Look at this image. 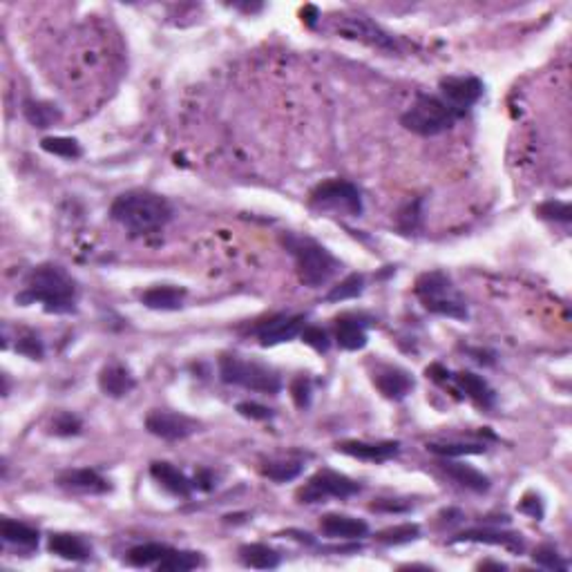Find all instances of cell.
Returning a JSON list of instances; mask_svg holds the SVG:
<instances>
[{"instance_id":"cell-10","label":"cell","mask_w":572,"mask_h":572,"mask_svg":"<svg viewBox=\"0 0 572 572\" xmlns=\"http://www.w3.org/2000/svg\"><path fill=\"white\" fill-rule=\"evenodd\" d=\"M145 429L153 436L163 438V441H184V438L199 432V423L190 416L180 414V411L154 409L145 418Z\"/></svg>"},{"instance_id":"cell-38","label":"cell","mask_w":572,"mask_h":572,"mask_svg":"<svg viewBox=\"0 0 572 572\" xmlns=\"http://www.w3.org/2000/svg\"><path fill=\"white\" fill-rule=\"evenodd\" d=\"M420 206H423V201L420 199H414L409 201V204L402 206L400 213H398V226H400V231L411 233L420 226V219H423V210H420Z\"/></svg>"},{"instance_id":"cell-47","label":"cell","mask_w":572,"mask_h":572,"mask_svg":"<svg viewBox=\"0 0 572 572\" xmlns=\"http://www.w3.org/2000/svg\"><path fill=\"white\" fill-rule=\"evenodd\" d=\"M479 568H498V570H506V564H498V561H485V564H480Z\"/></svg>"},{"instance_id":"cell-16","label":"cell","mask_w":572,"mask_h":572,"mask_svg":"<svg viewBox=\"0 0 572 572\" xmlns=\"http://www.w3.org/2000/svg\"><path fill=\"white\" fill-rule=\"evenodd\" d=\"M452 543H488V546H503L512 552L524 550V539L516 532H506L497 528H472L463 530L452 539Z\"/></svg>"},{"instance_id":"cell-33","label":"cell","mask_w":572,"mask_h":572,"mask_svg":"<svg viewBox=\"0 0 572 572\" xmlns=\"http://www.w3.org/2000/svg\"><path fill=\"white\" fill-rule=\"evenodd\" d=\"M40 148L49 154H57V157L63 159H79L81 157V144L72 136H45L40 141Z\"/></svg>"},{"instance_id":"cell-25","label":"cell","mask_w":572,"mask_h":572,"mask_svg":"<svg viewBox=\"0 0 572 572\" xmlns=\"http://www.w3.org/2000/svg\"><path fill=\"white\" fill-rule=\"evenodd\" d=\"M0 537H3L4 543L22 548V550H34V548H39V541H40L39 530L22 524V521L7 519V516L0 521Z\"/></svg>"},{"instance_id":"cell-44","label":"cell","mask_w":572,"mask_h":572,"mask_svg":"<svg viewBox=\"0 0 572 572\" xmlns=\"http://www.w3.org/2000/svg\"><path fill=\"white\" fill-rule=\"evenodd\" d=\"M372 510H376V512H407V510H411V503L393 501V498H381V501L372 503Z\"/></svg>"},{"instance_id":"cell-1","label":"cell","mask_w":572,"mask_h":572,"mask_svg":"<svg viewBox=\"0 0 572 572\" xmlns=\"http://www.w3.org/2000/svg\"><path fill=\"white\" fill-rule=\"evenodd\" d=\"M76 282L66 268L57 264H40L25 277V286L16 295V302L21 306L43 304L48 313L66 315L76 311Z\"/></svg>"},{"instance_id":"cell-23","label":"cell","mask_w":572,"mask_h":572,"mask_svg":"<svg viewBox=\"0 0 572 572\" xmlns=\"http://www.w3.org/2000/svg\"><path fill=\"white\" fill-rule=\"evenodd\" d=\"M452 381H454L459 392H463L470 400H474L479 407H483V409H492L494 402H497V393H494V389L489 387V383L485 381V378L477 376V374L459 372L452 376Z\"/></svg>"},{"instance_id":"cell-19","label":"cell","mask_w":572,"mask_h":572,"mask_svg":"<svg viewBox=\"0 0 572 572\" xmlns=\"http://www.w3.org/2000/svg\"><path fill=\"white\" fill-rule=\"evenodd\" d=\"M150 477L157 480L168 494L180 498H189L195 489L192 480L181 472L180 468H175L172 463H166V461H157V463L150 465Z\"/></svg>"},{"instance_id":"cell-21","label":"cell","mask_w":572,"mask_h":572,"mask_svg":"<svg viewBox=\"0 0 572 572\" xmlns=\"http://www.w3.org/2000/svg\"><path fill=\"white\" fill-rule=\"evenodd\" d=\"M136 387L135 376L130 369L121 363H110L108 367L101 369L99 389L110 398H123Z\"/></svg>"},{"instance_id":"cell-46","label":"cell","mask_w":572,"mask_h":572,"mask_svg":"<svg viewBox=\"0 0 572 572\" xmlns=\"http://www.w3.org/2000/svg\"><path fill=\"white\" fill-rule=\"evenodd\" d=\"M302 18H304V21H306V25L313 27L315 21H318V18H320L318 7H313V4H306V7L302 9Z\"/></svg>"},{"instance_id":"cell-6","label":"cell","mask_w":572,"mask_h":572,"mask_svg":"<svg viewBox=\"0 0 572 572\" xmlns=\"http://www.w3.org/2000/svg\"><path fill=\"white\" fill-rule=\"evenodd\" d=\"M219 376L226 384H237V387H244L249 392L268 393V396H276L282 392L280 374L273 372L267 365L242 360L237 356H222Z\"/></svg>"},{"instance_id":"cell-15","label":"cell","mask_w":572,"mask_h":572,"mask_svg":"<svg viewBox=\"0 0 572 572\" xmlns=\"http://www.w3.org/2000/svg\"><path fill=\"white\" fill-rule=\"evenodd\" d=\"M320 532L329 539H342V541H356L369 534V524L349 515H324L320 519Z\"/></svg>"},{"instance_id":"cell-11","label":"cell","mask_w":572,"mask_h":572,"mask_svg":"<svg viewBox=\"0 0 572 572\" xmlns=\"http://www.w3.org/2000/svg\"><path fill=\"white\" fill-rule=\"evenodd\" d=\"M438 88H441V99L459 117H465V112L472 105H477L483 96V84L477 76H445V79H441Z\"/></svg>"},{"instance_id":"cell-27","label":"cell","mask_w":572,"mask_h":572,"mask_svg":"<svg viewBox=\"0 0 572 572\" xmlns=\"http://www.w3.org/2000/svg\"><path fill=\"white\" fill-rule=\"evenodd\" d=\"M240 559L244 566H249V568H258V570L277 568L282 561L280 552L264 546V543H249V546H242Z\"/></svg>"},{"instance_id":"cell-13","label":"cell","mask_w":572,"mask_h":572,"mask_svg":"<svg viewBox=\"0 0 572 572\" xmlns=\"http://www.w3.org/2000/svg\"><path fill=\"white\" fill-rule=\"evenodd\" d=\"M304 327V315H277V318L268 320L267 324H262V327L258 329V336L262 347H276L300 336Z\"/></svg>"},{"instance_id":"cell-18","label":"cell","mask_w":572,"mask_h":572,"mask_svg":"<svg viewBox=\"0 0 572 572\" xmlns=\"http://www.w3.org/2000/svg\"><path fill=\"white\" fill-rule=\"evenodd\" d=\"M48 550L66 561H85L92 555V546L84 537L72 532H52L48 537Z\"/></svg>"},{"instance_id":"cell-40","label":"cell","mask_w":572,"mask_h":572,"mask_svg":"<svg viewBox=\"0 0 572 572\" xmlns=\"http://www.w3.org/2000/svg\"><path fill=\"white\" fill-rule=\"evenodd\" d=\"M16 351L30 360H43V356H45L43 340H40L36 333H22V336L18 338V342H16Z\"/></svg>"},{"instance_id":"cell-17","label":"cell","mask_w":572,"mask_h":572,"mask_svg":"<svg viewBox=\"0 0 572 572\" xmlns=\"http://www.w3.org/2000/svg\"><path fill=\"white\" fill-rule=\"evenodd\" d=\"M374 384L378 392L389 400H402L407 393L414 389V378L400 367H392V365H383L374 372Z\"/></svg>"},{"instance_id":"cell-37","label":"cell","mask_w":572,"mask_h":572,"mask_svg":"<svg viewBox=\"0 0 572 572\" xmlns=\"http://www.w3.org/2000/svg\"><path fill=\"white\" fill-rule=\"evenodd\" d=\"M534 213L541 219H548V222H561V224H570L572 219V208L566 201H543L541 206L534 208Z\"/></svg>"},{"instance_id":"cell-31","label":"cell","mask_w":572,"mask_h":572,"mask_svg":"<svg viewBox=\"0 0 572 572\" xmlns=\"http://www.w3.org/2000/svg\"><path fill=\"white\" fill-rule=\"evenodd\" d=\"M420 537V528L416 524H400L393 528L383 530L376 534V543L381 546H405V543L416 541Z\"/></svg>"},{"instance_id":"cell-5","label":"cell","mask_w":572,"mask_h":572,"mask_svg":"<svg viewBox=\"0 0 572 572\" xmlns=\"http://www.w3.org/2000/svg\"><path fill=\"white\" fill-rule=\"evenodd\" d=\"M461 119L441 96L432 94H418L411 108L400 117V123L405 130L414 132L420 136H436L441 132L452 130Z\"/></svg>"},{"instance_id":"cell-22","label":"cell","mask_w":572,"mask_h":572,"mask_svg":"<svg viewBox=\"0 0 572 572\" xmlns=\"http://www.w3.org/2000/svg\"><path fill=\"white\" fill-rule=\"evenodd\" d=\"M186 288L175 285H157L141 293V304L153 311H180L186 300Z\"/></svg>"},{"instance_id":"cell-34","label":"cell","mask_w":572,"mask_h":572,"mask_svg":"<svg viewBox=\"0 0 572 572\" xmlns=\"http://www.w3.org/2000/svg\"><path fill=\"white\" fill-rule=\"evenodd\" d=\"M304 470L302 461H271L262 468L264 477H268L276 483H288V480H295Z\"/></svg>"},{"instance_id":"cell-14","label":"cell","mask_w":572,"mask_h":572,"mask_svg":"<svg viewBox=\"0 0 572 572\" xmlns=\"http://www.w3.org/2000/svg\"><path fill=\"white\" fill-rule=\"evenodd\" d=\"M57 483L58 488L75 494H105L112 489V483H110L108 479L101 477L96 470L90 468L66 470V472L57 479Z\"/></svg>"},{"instance_id":"cell-4","label":"cell","mask_w":572,"mask_h":572,"mask_svg":"<svg viewBox=\"0 0 572 572\" xmlns=\"http://www.w3.org/2000/svg\"><path fill=\"white\" fill-rule=\"evenodd\" d=\"M414 293L418 295V300L423 302V306L429 313H436L452 320H465L470 315L463 295L456 291L454 282H452V277L447 276V273H423V276H418V280H416Z\"/></svg>"},{"instance_id":"cell-29","label":"cell","mask_w":572,"mask_h":572,"mask_svg":"<svg viewBox=\"0 0 572 572\" xmlns=\"http://www.w3.org/2000/svg\"><path fill=\"white\" fill-rule=\"evenodd\" d=\"M427 450L443 459H461V456L485 454V443H463V441H445V443H427Z\"/></svg>"},{"instance_id":"cell-3","label":"cell","mask_w":572,"mask_h":572,"mask_svg":"<svg viewBox=\"0 0 572 572\" xmlns=\"http://www.w3.org/2000/svg\"><path fill=\"white\" fill-rule=\"evenodd\" d=\"M282 244L295 260L297 277L304 286L320 288L329 285L342 268V264L333 258L331 251L324 249L320 242L311 240V237L286 233V235H282Z\"/></svg>"},{"instance_id":"cell-28","label":"cell","mask_w":572,"mask_h":572,"mask_svg":"<svg viewBox=\"0 0 572 572\" xmlns=\"http://www.w3.org/2000/svg\"><path fill=\"white\" fill-rule=\"evenodd\" d=\"M171 550L172 548L166 546V543H141V546H135L128 552L126 561L135 566V568H150V566L157 568Z\"/></svg>"},{"instance_id":"cell-7","label":"cell","mask_w":572,"mask_h":572,"mask_svg":"<svg viewBox=\"0 0 572 572\" xmlns=\"http://www.w3.org/2000/svg\"><path fill=\"white\" fill-rule=\"evenodd\" d=\"M309 208L340 217H360L365 210L358 186L347 180H329L315 186L309 195Z\"/></svg>"},{"instance_id":"cell-24","label":"cell","mask_w":572,"mask_h":572,"mask_svg":"<svg viewBox=\"0 0 572 572\" xmlns=\"http://www.w3.org/2000/svg\"><path fill=\"white\" fill-rule=\"evenodd\" d=\"M441 470L447 474V477L454 480V483H459L461 488L472 489V492H477V494L488 492V489L492 488L489 477H485L483 472H479V470L472 468V465H465V463H459V461L445 459V461H441Z\"/></svg>"},{"instance_id":"cell-8","label":"cell","mask_w":572,"mask_h":572,"mask_svg":"<svg viewBox=\"0 0 572 572\" xmlns=\"http://www.w3.org/2000/svg\"><path fill=\"white\" fill-rule=\"evenodd\" d=\"M363 485L333 470H320L297 489L300 503H322L324 498H349L358 494Z\"/></svg>"},{"instance_id":"cell-9","label":"cell","mask_w":572,"mask_h":572,"mask_svg":"<svg viewBox=\"0 0 572 572\" xmlns=\"http://www.w3.org/2000/svg\"><path fill=\"white\" fill-rule=\"evenodd\" d=\"M333 27H336V31L342 39L360 40V43L384 49V52H393L398 48L393 36L387 34L378 22H374L365 13H340L333 21Z\"/></svg>"},{"instance_id":"cell-35","label":"cell","mask_w":572,"mask_h":572,"mask_svg":"<svg viewBox=\"0 0 572 572\" xmlns=\"http://www.w3.org/2000/svg\"><path fill=\"white\" fill-rule=\"evenodd\" d=\"M81 429H84V423H81L79 416H75L72 411H61V414L54 416L52 425H49V432H52L54 436L61 438L79 436Z\"/></svg>"},{"instance_id":"cell-32","label":"cell","mask_w":572,"mask_h":572,"mask_svg":"<svg viewBox=\"0 0 572 572\" xmlns=\"http://www.w3.org/2000/svg\"><path fill=\"white\" fill-rule=\"evenodd\" d=\"M365 291V276L363 273H351L347 276L340 285H336L331 291L324 295L327 302H345V300H354V297L363 295Z\"/></svg>"},{"instance_id":"cell-42","label":"cell","mask_w":572,"mask_h":572,"mask_svg":"<svg viewBox=\"0 0 572 572\" xmlns=\"http://www.w3.org/2000/svg\"><path fill=\"white\" fill-rule=\"evenodd\" d=\"M237 411H240L244 418H251V420H271L273 416H276L273 414V409H268V407L260 405V402H251V400L240 402V405H237Z\"/></svg>"},{"instance_id":"cell-39","label":"cell","mask_w":572,"mask_h":572,"mask_svg":"<svg viewBox=\"0 0 572 572\" xmlns=\"http://www.w3.org/2000/svg\"><path fill=\"white\" fill-rule=\"evenodd\" d=\"M300 338H302V342H304V345H309L311 349H315L318 354H327V351L331 349V340H329V333L324 331L322 327H313V324H309V327L302 329Z\"/></svg>"},{"instance_id":"cell-43","label":"cell","mask_w":572,"mask_h":572,"mask_svg":"<svg viewBox=\"0 0 572 572\" xmlns=\"http://www.w3.org/2000/svg\"><path fill=\"white\" fill-rule=\"evenodd\" d=\"M519 510L525 512V515H530L532 519H537V521L543 519V503H541V498L537 497V494H525L524 501H521V506H519Z\"/></svg>"},{"instance_id":"cell-41","label":"cell","mask_w":572,"mask_h":572,"mask_svg":"<svg viewBox=\"0 0 572 572\" xmlns=\"http://www.w3.org/2000/svg\"><path fill=\"white\" fill-rule=\"evenodd\" d=\"M311 393H313V389H311V381L306 376H297L291 383V398L300 409H306L311 405Z\"/></svg>"},{"instance_id":"cell-2","label":"cell","mask_w":572,"mask_h":572,"mask_svg":"<svg viewBox=\"0 0 572 572\" xmlns=\"http://www.w3.org/2000/svg\"><path fill=\"white\" fill-rule=\"evenodd\" d=\"M172 204L159 192L128 190L110 206V217L135 235L157 233L172 219Z\"/></svg>"},{"instance_id":"cell-20","label":"cell","mask_w":572,"mask_h":572,"mask_svg":"<svg viewBox=\"0 0 572 572\" xmlns=\"http://www.w3.org/2000/svg\"><path fill=\"white\" fill-rule=\"evenodd\" d=\"M336 342L345 351H360L367 347V322L360 315H342L336 320Z\"/></svg>"},{"instance_id":"cell-30","label":"cell","mask_w":572,"mask_h":572,"mask_svg":"<svg viewBox=\"0 0 572 572\" xmlns=\"http://www.w3.org/2000/svg\"><path fill=\"white\" fill-rule=\"evenodd\" d=\"M204 566V559H201L199 552H190V550H175L172 548L166 557H163L162 564L157 566V570H168V572H189Z\"/></svg>"},{"instance_id":"cell-36","label":"cell","mask_w":572,"mask_h":572,"mask_svg":"<svg viewBox=\"0 0 572 572\" xmlns=\"http://www.w3.org/2000/svg\"><path fill=\"white\" fill-rule=\"evenodd\" d=\"M532 559H534V564L541 566V568H546V570H561V572L568 570V564L561 559L559 550H557L552 543H543V546H539L537 550H534Z\"/></svg>"},{"instance_id":"cell-12","label":"cell","mask_w":572,"mask_h":572,"mask_svg":"<svg viewBox=\"0 0 572 572\" xmlns=\"http://www.w3.org/2000/svg\"><path fill=\"white\" fill-rule=\"evenodd\" d=\"M338 452L354 459L369 461V463H387V461L396 459L400 454V443L398 441H342L336 445Z\"/></svg>"},{"instance_id":"cell-26","label":"cell","mask_w":572,"mask_h":572,"mask_svg":"<svg viewBox=\"0 0 572 572\" xmlns=\"http://www.w3.org/2000/svg\"><path fill=\"white\" fill-rule=\"evenodd\" d=\"M22 114H25L27 121L31 123L34 128H52L54 123L61 121V110H58L57 103H49V101H34V99H27L22 103Z\"/></svg>"},{"instance_id":"cell-45","label":"cell","mask_w":572,"mask_h":572,"mask_svg":"<svg viewBox=\"0 0 572 572\" xmlns=\"http://www.w3.org/2000/svg\"><path fill=\"white\" fill-rule=\"evenodd\" d=\"M192 485H195L197 489H204V492H208V489H213V485H215L213 472H210V470L201 468L199 472L195 474V479H192Z\"/></svg>"}]
</instances>
